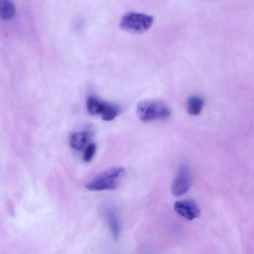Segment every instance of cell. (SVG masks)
<instances>
[{"label":"cell","mask_w":254,"mask_h":254,"mask_svg":"<svg viewBox=\"0 0 254 254\" xmlns=\"http://www.w3.org/2000/svg\"><path fill=\"white\" fill-rule=\"evenodd\" d=\"M15 12V5L12 1L0 0V18L9 19L14 16Z\"/></svg>","instance_id":"cell-10"},{"label":"cell","mask_w":254,"mask_h":254,"mask_svg":"<svg viewBox=\"0 0 254 254\" xmlns=\"http://www.w3.org/2000/svg\"><path fill=\"white\" fill-rule=\"evenodd\" d=\"M203 104L204 101L200 97L191 96L187 100V111L190 115H198L201 112Z\"/></svg>","instance_id":"cell-8"},{"label":"cell","mask_w":254,"mask_h":254,"mask_svg":"<svg viewBox=\"0 0 254 254\" xmlns=\"http://www.w3.org/2000/svg\"><path fill=\"white\" fill-rule=\"evenodd\" d=\"M154 20L152 16L142 13L128 12L122 17L120 26L122 29L133 34H141L148 30Z\"/></svg>","instance_id":"cell-3"},{"label":"cell","mask_w":254,"mask_h":254,"mask_svg":"<svg viewBox=\"0 0 254 254\" xmlns=\"http://www.w3.org/2000/svg\"><path fill=\"white\" fill-rule=\"evenodd\" d=\"M106 216L113 237L118 239L120 233V224L116 212L112 208H108L106 210Z\"/></svg>","instance_id":"cell-7"},{"label":"cell","mask_w":254,"mask_h":254,"mask_svg":"<svg viewBox=\"0 0 254 254\" xmlns=\"http://www.w3.org/2000/svg\"><path fill=\"white\" fill-rule=\"evenodd\" d=\"M91 135L88 131H77L70 136L69 143L71 147L76 150H80L85 148L90 139Z\"/></svg>","instance_id":"cell-6"},{"label":"cell","mask_w":254,"mask_h":254,"mask_svg":"<svg viewBox=\"0 0 254 254\" xmlns=\"http://www.w3.org/2000/svg\"><path fill=\"white\" fill-rule=\"evenodd\" d=\"M104 104V102H101L94 97H89L86 102L88 112L93 115L101 114Z\"/></svg>","instance_id":"cell-11"},{"label":"cell","mask_w":254,"mask_h":254,"mask_svg":"<svg viewBox=\"0 0 254 254\" xmlns=\"http://www.w3.org/2000/svg\"><path fill=\"white\" fill-rule=\"evenodd\" d=\"M174 208L180 216L189 220L199 217L200 209L197 203L190 199L177 201L174 203Z\"/></svg>","instance_id":"cell-5"},{"label":"cell","mask_w":254,"mask_h":254,"mask_svg":"<svg viewBox=\"0 0 254 254\" xmlns=\"http://www.w3.org/2000/svg\"><path fill=\"white\" fill-rule=\"evenodd\" d=\"M96 151V145L94 143H90L85 148L83 159L86 162H89L93 159Z\"/></svg>","instance_id":"cell-12"},{"label":"cell","mask_w":254,"mask_h":254,"mask_svg":"<svg viewBox=\"0 0 254 254\" xmlns=\"http://www.w3.org/2000/svg\"><path fill=\"white\" fill-rule=\"evenodd\" d=\"M136 112L138 118L143 122L166 119L171 114L169 107L157 99H147L140 101L136 106Z\"/></svg>","instance_id":"cell-2"},{"label":"cell","mask_w":254,"mask_h":254,"mask_svg":"<svg viewBox=\"0 0 254 254\" xmlns=\"http://www.w3.org/2000/svg\"><path fill=\"white\" fill-rule=\"evenodd\" d=\"M120 113V108L116 105L104 102L103 109L100 114L102 119L105 121L114 120Z\"/></svg>","instance_id":"cell-9"},{"label":"cell","mask_w":254,"mask_h":254,"mask_svg":"<svg viewBox=\"0 0 254 254\" xmlns=\"http://www.w3.org/2000/svg\"><path fill=\"white\" fill-rule=\"evenodd\" d=\"M191 183V174L190 168L184 164L180 165L172 185L173 194L176 196L184 195L190 189Z\"/></svg>","instance_id":"cell-4"},{"label":"cell","mask_w":254,"mask_h":254,"mask_svg":"<svg viewBox=\"0 0 254 254\" xmlns=\"http://www.w3.org/2000/svg\"><path fill=\"white\" fill-rule=\"evenodd\" d=\"M126 172L121 166L113 167L97 174L85 185L91 191L113 190L116 189Z\"/></svg>","instance_id":"cell-1"}]
</instances>
